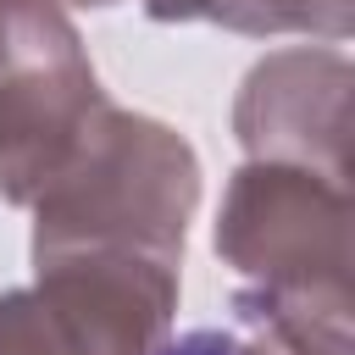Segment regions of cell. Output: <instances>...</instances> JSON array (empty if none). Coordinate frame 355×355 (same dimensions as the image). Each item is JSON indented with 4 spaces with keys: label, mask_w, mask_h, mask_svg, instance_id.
I'll list each match as a JSON object with an SVG mask.
<instances>
[{
    "label": "cell",
    "mask_w": 355,
    "mask_h": 355,
    "mask_svg": "<svg viewBox=\"0 0 355 355\" xmlns=\"http://www.w3.org/2000/svg\"><path fill=\"white\" fill-rule=\"evenodd\" d=\"M111 111L55 0H0V194L33 205Z\"/></svg>",
    "instance_id": "cell-3"
},
{
    "label": "cell",
    "mask_w": 355,
    "mask_h": 355,
    "mask_svg": "<svg viewBox=\"0 0 355 355\" xmlns=\"http://www.w3.org/2000/svg\"><path fill=\"white\" fill-rule=\"evenodd\" d=\"M178 311V266L155 255H61L0 300V355H155Z\"/></svg>",
    "instance_id": "cell-4"
},
{
    "label": "cell",
    "mask_w": 355,
    "mask_h": 355,
    "mask_svg": "<svg viewBox=\"0 0 355 355\" xmlns=\"http://www.w3.org/2000/svg\"><path fill=\"white\" fill-rule=\"evenodd\" d=\"M155 355H277V349H266L261 338H233V333H189V338H178V344H161Z\"/></svg>",
    "instance_id": "cell-7"
},
{
    "label": "cell",
    "mask_w": 355,
    "mask_h": 355,
    "mask_svg": "<svg viewBox=\"0 0 355 355\" xmlns=\"http://www.w3.org/2000/svg\"><path fill=\"white\" fill-rule=\"evenodd\" d=\"M150 17L161 22H222L239 33H349V0H144Z\"/></svg>",
    "instance_id": "cell-6"
},
{
    "label": "cell",
    "mask_w": 355,
    "mask_h": 355,
    "mask_svg": "<svg viewBox=\"0 0 355 355\" xmlns=\"http://www.w3.org/2000/svg\"><path fill=\"white\" fill-rule=\"evenodd\" d=\"M222 261L250 283L239 316L277 355H349V178L250 161L216 222Z\"/></svg>",
    "instance_id": "cell-1"
},
{
    "label": "cell",
    "mask_w": 355,
    "mask_h": 355,
    "mask_svg": "<svg viewBox=\"0 0 355 355\" xmlns=\"http://www.w3.org/2000/svg\"><path fill=\"white\" fill-rule=\"evenodd\" d=\"M78 6H111V0H78Z\"/></svg>",
    "instance_id": "cell-8"
},
{
    "label": "cell",
    "mask_w": 355,
    "mask_h": 355,
    "mask_svg": "<svg viewBox=\"0 0 355 355\" xmlns=\"http://www.w3.org/2000/svg\"><path fill=\"white\" fill-rule=\"evenodd\" d=\"M200 200L194 150L128 111H105L72 166L33 200V266L61 255H183V227Z\"/></svg>",
    "instance_id": "cell-2"
},
{
    "label": "cell",
    "mask_w": 355,
    "mask_h": 355,
    "mask_svg": "<svg viewBox=\"0 0 355 355\" xmlns=\"http://www.w3.org/2000/svg\"><path fill=\"white\" fill-rule=\"evenodd\" d=\"M233 122L250 161H294L349 178V61L338 50H288L261 61Z\"/></svg>",
    "instance_id": "cell-5"
}]
</instances>
